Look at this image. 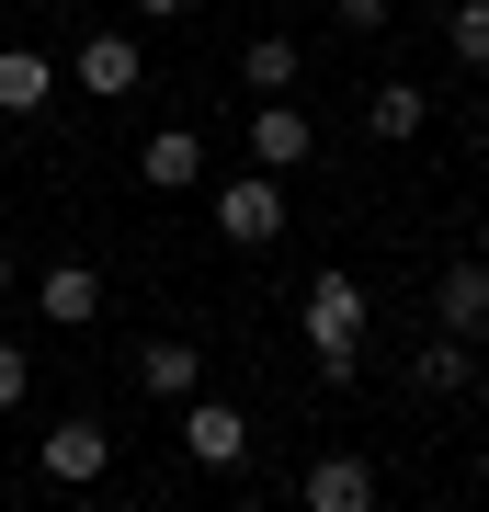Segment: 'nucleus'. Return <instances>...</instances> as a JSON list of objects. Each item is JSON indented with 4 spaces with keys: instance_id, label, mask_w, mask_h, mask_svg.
Segmentation results:
<instances>
[{
    "instance_id": "f257e3e1",
    "label": "nucleus",
    "mask_w": 489,
    "mask_h": 512,
    "mask_svg": "<svg viewBox=\"0 0 489 512\" xmlns=\"http://www.w3.org/2000/svg\"><path fill=\"white\" fill-rule=\"evenodd\" d=\"M308 353H319V376L364 365V285L353 274H308Z\"/></svg>"
},
{
    "instance_id": "f03ea898",
    "label": "nucleus",
    "mask_w": 489,
    "mask_h": 512,
    "mask_svg": "<svg viewBox=\"0 0 489 512\" xmlns=\"http://www.w3.org/2000/svg\"><path fill=\"white\" fill-rule=\"evenodd\" d=\"M273 228H285V183H273V171H239V183H217V239L262 251Z\"/></svg>"
},
{
    "instance_id": "7ed1b4c3",
    "label": "nucleus",
    "mask_w": 489,
    "mask_h": 512,
    "mask_svg": "<svg viewBox=\"0 0 489 512\" xmlns=\"http://www.w3.org/2000/svg\"><path fill=\"white\" fill-rule=\"evenodd\" d=\"M182 456H194V467H239V456H251V421H239L228 399H182Z\"/></svg>"
},
{
    "instance_id": "20e7f679",
    "label": "nucleus",
    "mask_w": 489,
    "mask_h": 512,
    "mask_svg": "<svg viewBox=\"0 0 489 512\" xmlns=\"http://www.w3.org/2000/svg\"><path fill=\"white\" fill-rule=\"evenodd\" d=\"M80 92H91V103H126V92H148V57H137V35H91V46H80Z\"/></svg>"
},
{
    "instance_id": "39448f33",
    "label": "nucleus",
    "mask_w": 489,
    "mask_h": 512,
    "mask_svg": "<svg viewBox=\"0 0 489 512\" xmlns=\"http://www.w3.org/2000/svg\"><path fill=\"white\" fill-rule=\"evenodd\" d=\"M137 183H148V194H194V183H205V137H194V126H160V137L137 148Z\"/></svg>"
},
{
    "instance_id": "423d86ee",
    "label": "nucleus",
    "mask_w": 489,
    "mask_h": 512,
    "mask_svg": "<svg viewBox=\"0 0 489 512\" xmlns=\"http://www.w3.org/2000/svg\"><path fill=\"white\" fill-rule=\"evenodd\" d=\"M35 308L57 330H91V319H103V274H91V262H46V274H35Z\"/></svg>"
},
{
    "instance_id": "0eeeda50",
    "label": "nucleus",
    "mask_w": 489,
    "mask_h": 512,
    "mask_svg": "<svg viewBox=\"0 0 489 512\" xmlns=\"http://www.w3.org/2000/svg\"><path fill=\"white\" fill-rule=\"evenodd\" d=\"M296 501H308V512H376V467L342 444V456H319V467H308V490H296Z\"/></svg>"
},
{
    "instance_id": "6e6552de",
    "label": "nucleus",
    "mask_w": 489,
    "mask_h": 512,
    "mask_svg": "<svg viewBox=\"0 0 489 512\" xmlns=\"http://www.w3.org/2000/svg\"><path fill=\"white\" fill-rule=\"evenodd\" d=\"M103 467H114V433H103V421H57V433H46V478H69V490H91Z\"/></svg>"
},
{
    "instance_id": "1a4fd4ad",
    "label": "nucleus",
    "mask_w": 489,
    "mask_h": 512,
    "mask_svg": "<svg viewBox=\"0 0 489 512\" xmlns=\"http://www.w3.org/2000/svg\"><path fill=\"white\" fill-rule=\"evenodd\" d=\"M57 103V69L35 46H0V114H46Z\"/></svg>"
},
{
    "instance_id": "9d476101",
    "label": "nucleus",
    "mask_w": 489,
    "mask_h": 512,
    "mask_svg": "<svg viewBox=\"0 0 489 512\" xmlns=\"http://www.w3.org/2000/svg\"><path fill=\"white\" fill-rule=\"evenodd\" d=\"M251 160L262 171H296V160H308V114H296V103H262L251 114Z\"/></svg>"
},
{
    "instance_id": "9b49d317",
    "label": "nucleus",
    "mask_w": 489,
    "mask_h": 512,
    "mask_svg": "<svg viewBox=\"0 0 489 512\" xmlns=\"http://www.w3.org/2000/svg\"><path fill=\"white\" fill-rule=\"evenodd\" d=\"M444 330H455V342L489 330V262H444Z\"/></svg>"
},
{
    "instance_id": "f8f14e48",
    "label": "nucleus",
    "mask_w": 489,
    "mask_h": 512,
    "mask_svg": "<svg viewBox=\"0 0 489 512\" xmlns=\"http://www.w3.org/2000/svg\"><path fill=\"white\" fill-rule=\"evenodd\" d=\"M239 80H251L262 103H296V80H308V69H296V46H285V35H251V57H239Z\"/></svg>"
},
{
    "instance_id": "ddd939ff",
    "label": "nucleus",
    "mask_w": 489,
    "mask_h": 512,
    "mask_svg": "<svg viewBox=\"0 0 489 512\" xmlns=\"http://www.w3.org/2000/svg\"><path fill=\"white\" fill-rule=\"evenodd\" d=\"M421 114H433L421 80H376V92H364V126H376V137H421Z\"/></svg>"
},
{
    "instance_id": "4468645a",
    "label": "nucleus",
    "mask_w": 489,
    "mask_h": 512,
    "mask_svg": "<svg viewBox=\"0 0 489 512\" xmlns=\"http://www.w3.org/2000/svg\"><path fill=\"white\" fill-rule=\"evenodd\" d=\"M137 376L160 387V399H194V376H205V353H194V342H148V353H137Z\"/></svg>"
},
{
    "instance_id": "2eb2a0df",
    "label": "nucleus",
    "mask_w": 489,
    "mask_h": 512,
    "mask_svg": "<svg viewBox=\"0 0 489 512\" xmlns=\"http://www.w3.org/2000/svg\"><path fill=\"white\" fill-rule=\"evenodd\" d=\"M444 35H455V57H467V69H489V0H455Z\"/></svg>"
},
{
    "instance_id": "dca6fc26",
    "label": "nucleus",
    "mask_w": 489,
    "mask_h": 512,
    "mask_svg": "<svg viewBox=\"0 0 489 512\" xmlns=\"http://www.w3.org/2000/svg\"><path fill=\"white\" fill-rule=\"evenodd\" d=\"M421 387H467V342H455V330H444L433 353H421Z\"/></svg>"
},
{
    "instance_id": "f3484780",
    "label": "nucleus",
    "mask_w": 489,
    "mask_h": 512,
    "mask_svg": "<svg viewBox=\"0 0 489 512\" xmlns=\"http://www.w3.org/2000/svg\"><path fill=\"white\" fill-rule=\"evenodd\" d=\"M23 376H35V365H23V342H0V410L23 399Z\"/></svg>"
},
{
    "instance_id": "a211bd4d",
    "label": "nucleus",
    "mask_w": 489,
    "mask_h": 512,
    "mask_svg": "<svg viewBox=\"0 0 489 512\" xmlns=\"http://www.w3.org/2000/svg\"><path fill=\"white\" fill-rule=\"evenodd\" d=\"M342 23H353V35H376V23H387V0H342Z\"/></svg>"
},
{
    "instance_id": "6ab92c4d",
    "label": "nucleus",
    "mask_w": 489,
    "mask_h": 512,
    "mask_svg": "<svg viewBox=\"0 0 489 512\" xmlns=\"http://www.w3.org/2000/svg\"><path fill=\"white\" fill-rule=\"evenodd\" d=\"M137 12H148V23H182V12H194V0H137Z\"/></svg>"
},
{
    "instance_id": "aec40b11",
    "label": "nucleus",
    "mask_w": 489,
    "mask_h": 512,
    "mask_svg": "<svg viewBox=\"0 0 489 512\" xmlns=\"http://www.w3.org/2000/svg\"><path fill=\"white\" fill-rule=\"evenodd\" d=\"M0 296H12V251H0Z\"/></svg>"
},
{
    "instance_id": "412c9836",
    "label": "nucleus",
    "mask_w": 489,
    "mask_h": 512,
    "mask_svg": "<svg viewBox=\"0 0 489 512\" xmlns=\"http://www.w3.org/2000/svg\"><path fill=\"white\" fill-rule=\"evenodd\" d=\"M478 103H489V80H478Z\"/></svg>"
}]
</instances>
